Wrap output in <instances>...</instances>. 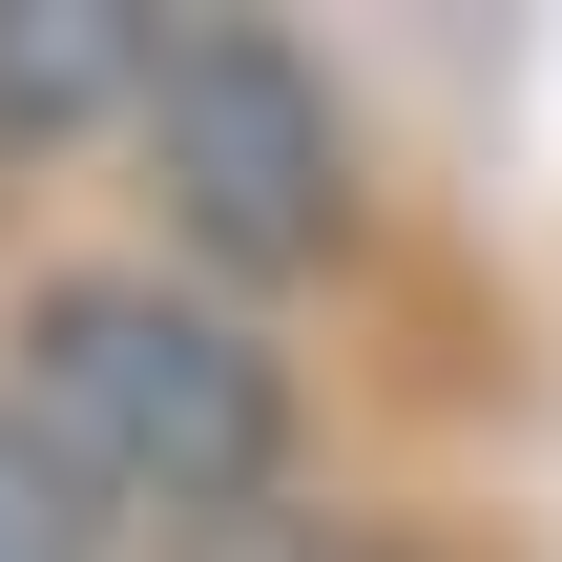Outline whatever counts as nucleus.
I'll use <instances>...</instances> for the list:
<instances>
[{
    "label": "nucleus",
    "instance_id": "nucleus-3",
    "mask_svg": "<svg viewBox=\"0 0 562 562\" xmlns=\"http://www.w3.org/2000/svg\"><path fill=\"white\" fill-rule=\"evenodd\" d=\"M146 83H167V21L146 0H0V146L146 125Z\"/></svg>",
    "mask_w": 562,
    "mask_h": 562
},
{
    "label": "nucleus",
    "instance_id": "nucleus-1",
    "mask_svg": "<svg viewBox=\"0 0 562 562\" xmlns=\"http://www.w3.org/2000/svg\"><path fill=\"white\" fill-rule=\"evenodd\" d=\"M21 417H42V459H63L104 521H146V542L292 501V355H271L229 292H167V271H63V292L21 313Z\"/></svg>",
    "mask_w": 562,
    "mask_h": 562
},
{
    "label": "nucleus",
    "instance_id": "nucleus-4",
    "mask_svg": "<svg viewBox=\"0 0 562 562\" xmlns=\"http://www.w3.org/2000/svg\"><path fill=\"white\" fill-rule=\"evenodd\" d=\"M0 562H104V501L42 459V417L0 396Z\"/></svg>",
    "mask_w": 562,
    "mask_h": 562
},
{
    "label": "nucleus",
    "instance_id": "nucleus-2",
    "mask_svg": "<svg viewBox=\"0 0 562 562\" xmlns=\"http://www.w3.org/2000/svg\"><path fill=\"white\" fill-rule=\"evenodd\" d=\"M146 188L188 229V271L229 292H292L355 250V104L292 21H167V83H146Z\"/></svg>",
    "mask_w": 562,
    "mask_h": 562
},
{
    "label": "nucleus",
    "instance_id": "nucleus-5",
    "mask_svg": "<svg viewBox=\"0 0 562 562\" xmlns=\"http://www.w3.org/2000/svg\"><path fill=\"white\" fill-rule=\"evenodd\" d=\"M167 562H396L375 521H334V501H250V521H188Z\"/></svg>",
    "mask_w": 562,
    "mask_h": 562
}]
</instances>
